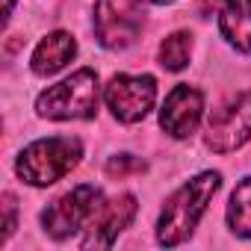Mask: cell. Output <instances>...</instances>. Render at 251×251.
I'll list each match as a JSON object with an SVG mask.
<instances>
[{
  "mask_svg": "<svg viewBox=\"0 0 251 251\" xmlns=\"http://www.w3.org/2000/svg\"><path fill=\"white\" fill-rule=\"evenodd\" d=\"M222 175L219 172H201L198 177L186 180L163 207L157 222V239L160 245H180L192 236L198 219L204 216L210 198L219 192Z\"/></svg>",
  "mask_w": 251,
  "mask_h": 251,
  "instance_id": "cell-1",
  "label": "cell"
},
{
  "mask_svg": "<svg viewBox=\"0 0 251 251\" xmlns=\"http://www.w3.org/2000/svg\"><path fill=\"white\" fill-rule=\"evenodd\" d=\"M80 157H83L80 139H71V136L39 139V142H33L21 151V157L15 163V172L30 186H50V183L62 180L80 163Z\"/></svg>",
  "mask_w": 251,
  "mask_h": 251,
  "instance_id": "cell-2",
  "label": "cell"
},
{
  "mask_svg": "<svg viewBox=\"0 0 251 251\" xmlns=\"http://www.w3.org/2000/svg\"><path fill=\"white\" fill-rule=\"evenodd\" d=\"M36 112L42 118H53V121L95 118L98 115V74L92 68L74 71L68 80H62L39 95Z\"/></svg>",
  "mask_w": 251,
  "mask_h": 251,
  "instance_id": "cell-3",
  "label": "cell"
},
{
  "mask_svg": "<svg viewBox=\"0 0 251 251\" xmlns=\"http://www.w3.org/2000/svg\"><path fill=\"white\" fill-rule=\"evenodd\" d=\"M100 207H103V192L83 183V186H74L71 192H65L62 198H56L42 213V225L53 239H68L80 227H89Z\"/></svg>",
  "mask_w": 251,
  "mask_h": 251,
  "instance_id": "cell-4",
  "label": "cell"
},
{
  "mask_svg": "<svg viewBox=\"0 0 251 251\" xmlns=\"http://www.w3.org/2000/svg\"><path fill=\"white\" fill-rule=\"evenodd\" d=\"M142 0H95V36L103 48H130L142 33Z\"/></svg>",
  "mask_w": 251,
  "mask_h": 251,
  "instance_id": "cell-5",
  "label": "cell"
},
{
  "mask_svg": "<svg viewBox=\"0 0 251 251\" xmlns=\"http://www.w3.org/2000/svg\"><path fill=\"white\" fill-rule=\"evenodd\" d=\"M103 100L118 121L136 124L151 112L157 100V80L151 74H115L103 89Z\"/></svg>",
  "mask_w": 251,
  "mask_h": 251,
  "instance_id": "cell-6",
  "label": "cell"
},
{
  "mask_svg": "<svg viewBox=\"0 0 251 251\" xmlns=\"http://www.w3.org/2000/svg\"><path fill=\"white\" fill-rule=\"evenodd\" d=\"M251 136V92L230 98L207 124V148L216 154H230L242 148Z\"/></svg>",
  "mask_w": 251,
  "mask_h": 251,
  "instance_id": "cell-7",
  "label": "cell"
},
{
  "mask_svg": "<svg viewBox=\"0 0 251 251\" xmlns=\"http://www.w3.org/2000/svg\"><path fill=\"white\" fill-rule=\"evenodd\" d=\"M201 112H204V95L195 89V86H175L160 109V124L163 130L175 139H186L195 133L198 121H201Z\"/></svg>",
  "mask_w": 251,
  "mask_h": 251,
  "instance_id": "cell-8",
  "label": "cell"
},
{
  "mask_svg": "<svg viewBox=\"0 0 251 251\" xmlns=\"http://www.w3.org/2000/svg\"><path fill=\"white\" fill-rule=\"evenodd\" d=\"M133 216H136V198L133 195H118L112 201H103V207L98 210V216L89 225L83 245L86 248H109L115 242V236L133 222Z\"/></svg>",
  "mask_w": 251,
  "mask_h": 251,
  "instance_id": "cell-9",
  "label": "cell"
},
{
  "mask_svg": "<svg viewBox=\"0 0 251 251\" xmlns=\"http://www.w3.org/2000/svg\"><path fill=\"white\" fill-rule=\"evenodd\" d=\"M222 36L242 53L251 50V0H219Z\"/></svg>",
  "mask_w": 251,
  "mask_h": 251,
  "instance_id": "cell-10",
  "label": "cell"
},
{
  "mask_svg": "<svg viewBox=\"0 0 251 251\" xmlns=\"http://www.w3.org/2000/svg\"><path fill=\"white\" fill-rule=\"evenodd\" d=\"M77 53V42L71 33H50L36 50H33V71L39 77H50L56 74L59 68H65Z\"/></svg>",
  "mask_w": 251,
  "mask_h": 251,
  "instance_id": "cell-11",
  "label": "cell"
},
{
  "mask_svg": "<svg viewBox=\"0 0 251 251\" xmlns=\"http://www.w3.org/2000/svg\"><path fill=\"white\" fill-rule=\"evenodd\" d=\"M227 225L236 236H251V177L236 183L227 204Z\"/></svg>",
  "mask_w": 251,
  "mask_h": 251,
  "instance_id": "cell-12",
  "label": "cell"
},
{
  "mask_svg": "<svg viewBox=\"0 0 251 251\" xmlns=\"http://www.w3.org/2000/svg\"><path fill=\"white\" fill-rule=\"evenodd\" d=\"M189 53H192V36L189 33H172L160 45V65L169 71H180L189 65Z\"/></svg>",
  "mask_w": 251,
  "mask_h": 251,
  "instance_id": "cell-13",
  "label": "cell"
},
{
  "mask_svg": "<svg viewBox=\"0 0 251 251\" xmlns=\"http://www.w3.org/2000/svg\"><path fill=\"white\" fill-rule=\"evenodd\" d=\"M148 166L142 163V160H136V157H130V154H118V157H109V163H106V175L109 177H127V175H139V172H145Z\"/></svg>",
  "mask_w": 251,
  "mask_h": 251,
  "instance_id": "cell-14",
  "label": "cell"
},
{
  "mask_svg": "<svg viewBox=\"0 0 251 251\" xmlns=\"http://www.w3.org/2000/svg\"><path fill=\"white\" fill-rule=\"evenodd\" d=\"M15 230V195H3V242L12 236Z\"/></svg>",
  "mask_w": 251,
  "mask_h": 251,
  "instance_id": "cell-15",
  "label": "cell"
},
{
  "mask_svg": "<svg viewBox=\"0 0 251 251\" xmlns=\"http://www.w3.org/2000/svg\"><path fill=\"white\" fill-rule=\"evenodd\" d=\"M12 3H15V0H6V18L12 15Z\"/></svg>",
  "mask_w": 251,
  "mask_h": 251,
  "instance_id": "cell-16",
  "label": "cell"
},
{
  "mask_svg": "<svg viewBox=\"0 0 251 251\" xmlns=\"http://www.w3.org/2000/svg\"><path fill=\"white\" fill-rule=\"evenodd\" d=\"M151 3H172V0H151Z\"/></svg>",
  "mask_w": 251,
  "mask_h": 251,
  "instance_id": "cell-17",
  "label": "cell"
}]
</instances>
